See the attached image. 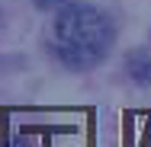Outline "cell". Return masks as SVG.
<instances>
[{
    "label": "cell",
    "mask_w": 151,
    "mask_h": 147,
    "mask_svg": "<svg viewBox=\"0 0 151 147\" xmlns=\"http://www.w3.org/2000/svg\"><path fill=\"white\" fill-rule=\"evenodd\" d=\"M55 51L68 67H93L109 55L113 48V19L96 10L90 3H77V0H64L55 10Z\"/></svg>",
    "instance_id": "obj_1"
},
{
    "label": "cell",
    "mask_w": 151,
    "mask_h": 147,
    "mask_svg": "<svg viewBox=\"0 0 151 147\" xmlns=\"http://www.w3.org/2000/svg\"><path fill=\"white\" fill-rule=\"evenodd\" d=\"M129 64L135 67V70H132V77H135V80H151V61H145V58H138V55H135Z\"/></svg>",
    "instance_id": "obj_2"
},
{
    "label": "cell",
    "mask_w": 151,
    "mask_h": 147,
    "mask_svg": "<svg viewBox=\"0 0 151 147\" xmlns=\"http://www.w3.org/2000/svg\"><path fill=\"white\" fill-rule=\"evenodd\" d=\"M61 3H64V0H35V6H42V10H45V6H61Z\"/></svg>",
    "instance_id": "obj_3"
}]
</instances>
